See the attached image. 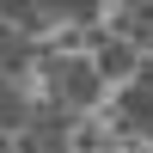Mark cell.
Returning a JSON list of instances; mask_svg holds the SVG:
<instances>
[{"mask_svg":"<svg viewBox=\"0 0 153 153\" xmlns=\"http://www.w3.org/2000/svg\"><path fill=\"white\" fill-rule=\"evenodd\" d=\"M31 129V104L19 98V86L0 80V135H25Z\"/></svg>","mask_w":153,"mask_h":153,"instance_id":"277c9868","label":"cell"},{"mask_svg":"<svg viewBox=\"0 0 153 153\" xmlns=\"http://www.w3.org/2000/svg\"><path fill=\"white\" fill-rule=\"evenodd\" d=\"M55 92L68 98L74 110H86V104H98L104 80H98V68H92V61H61V74H55Z\"/></svg>","mask_w":153,"mask_h":153,"instance_id":"6da1fadb","label":"cell"},{"mask_svg":"<svg viewBox=\"0 0 153 153\" xmlns=\"http://www.w3.org/2000/svg\"><path fill=\"white\" fill-rule=\"evenodd\" d=\"M117 31H123V43H153V6H129L117 19Z\"/></svg>","mask_w":153,"mask_h":153,"instance_id":"52a82bcc","label":"cell"},{"mask_svg":"<svg viewBox=\"0 0 153 153\" xmlns=\"http://www.w3.org/2000/svg\"><path fill=\"white\" fill-rule=\"evenodd\" d=\"M68 129H74L68 110H43V117L25 129V147H31V153H61V147H68Z\"/></svg>","mask_w":153,"mask_h":153,"instance_id":"7a4b0ae2","label":"cell"},{"mask_svg":"<svg viewBox=\"0 0 153 153\" xmlns=\"http://www.w3.org/2000/svg\"><path fill=\"white\" fill-rule=\"evenodd\" d=\"M92 68H98V80H123V74L135 68V49L129 43H98V61H92Z\"/></svg>","mask_w":153,"mask_h":153,"instance_id":"8992f818","label":"cell"},{"mask_svg":"<svg viewBox=\"0 0 153 153\" xmlns=\"http://www.w3.org/2000/svg\"><path fill=\"white\" fill-rule=\"evenodd\" d=\"M0 153H12V147H6V135H0Z\"/></svg>","mask_w":153,"mask_h":153,"instance_id":"9c48e42d","label":"cell"},{"mask_svg":"<svg viewBox=\"0 0 153 153\" xmlns=\"http://www.w3.org/2000/svg\"><path fill=\"white\" fill-rule=\"evenodd\" d=\"M25 55H31V43H25L6 19H0V80H12V74L25 68Z\"/></svg>","mask_w":153,"mask_h":153,"instance_id":"5b68a950","label":"cell"},{"mask_svg":"<svg viewBox=\"0 0 153 153\" xmlns=\"http://www.w3.org/2000/svg\"><path fill=\"white\" fill-rule=\"evenodd\" d=\"M123 123H129L135 135H153V74L135 86L129 98H123Z\"/></svg>","mask_w":153,"mask_h":153,"instance_id":"3957f363","label":"cell"},{"mask_svg":"<svg viewBox=\"0 0 153 153\" xmlns=\"http://www.w3.org/2000/svg\"><path fill=\"white\" fill-rule=\"evenodd\" d=\"M0 19H6L12 31L25 37V31H37V25H43V6H25V0H6V6H0Z\"/></svg>","mask_w":153,"mask_h":153,"instance_id":"ba28073f","label":"cell"}]
</instances>
